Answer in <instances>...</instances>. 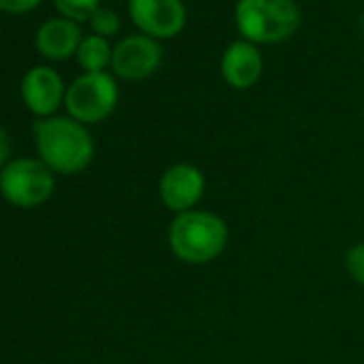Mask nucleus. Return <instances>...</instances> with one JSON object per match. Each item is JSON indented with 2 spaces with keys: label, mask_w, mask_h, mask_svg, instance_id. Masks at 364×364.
Segmentation results:
<instances>
[{
  "label": "nucleus",
  "mask_w": 364,
  "mask_h": 364,
  "mask_svg": "<svg viewBox=\"0 0 364 364\" xmlns=\"http://www.w3.org/2000/svg\"><path fill=\"white\" fill-rule=\"evenodd\" d=\"M39 159L63 176H75L90 167L95 159V139L86 124L71 116L41 118L33 127Z\"/></svg>",
  "instance_id": "nucleus-1"
},
{
  "label": "nucleus",
  "mask_w": 364,
  "mask_h": 364,
  "mask_svg": "<svg viewBox=\"0 0 364 364\" xmlns=\"http://www.w3.org/2000/svg\"><path fill=\"white\" fill-rule=\"evenodd\" d=\"M230 242V228L223 217L210 210L173 215L167 228V245L176 259L189 266H204L223 255Z\"/></svg>",
  "instance_id": "nucleus-2"
},
{
  "label": "nucleus",
  "mask_w": 364,
  "mask_h": 364,
  "mask_svg": "<svg viewBox=\"0 0 364 364\" xmlns=\"http://www.w3.org/2000/svg\"><path fill=\"white\" fill-rule=\"evenodd\" d=\"M236 26L255 46L283 43L298 31L300 9L296 0H238Z\"/></svg>",
  "instance_id": "nucleus-3"
},
{
  "label": "nucleus",
  "mask_w": 364,
  "mask_h": 364,
  "mask_svg": "<svg viewBox=\"0 0 364 364\" xmlns=\"http://www.w3.org/2000/svg\"><path fill=\"white\" fill-rule=\"evenodd\" d=\"M54 171L41 159H11L0 169V196L16 208H39L54 196Z\"/></svg>",
  "instance_id": "nucleus-4"
},
{
  "label": "nucleus",
  "mask_w": 364,
  "mask_h": 364,
  "mask_svg": "<svg viewBox=\"0 0 364 364\" xmlns=\"http://www.w3.org/2000/svg\"><path fill=\"white\" fill-rule=\"evenodd\" d=\"M118 105V84L109 73H84L65 95V107L69 116L82 124L103 122L114 114Z\"/></svg>",
  "instance_id": "nucleus-5"
},
{
  "label": "nucleus",
  "mask_w": 364,
  "mask_h": 364,
  "mask_svg": "<svg viewBox=\"0 0 364 364\" xmlns=\"http://www.w3.org/2000/svg\"><path fill=\"white\" fill-rule=\"evenodd\" d=\"M206 193V176L198 165L173 163L159 178V198L171 215L196 210Z\"/></svg>",
  "instance_id": "nucleus-6"
},
{
  "label": "nucleus",
  "mask_w": 364,
  "mask_h": 364,
  "mask_svg": "<svg viewBox=\"0 0 364 364\" xmlns=\"http://www.w3.org/2000/svg\"><path fill=\"white\" fill-rule=\"evenodd\" d=\"M163 50L156 39L146 35H131L116 43L112 54L114 75L124 82L148 80L161 65Z\"/></svg>",
  "instance_id": "nucleus-7"
},
{
  "label": "nucleus",
  "mask_w": 364,
  "mask_h": 364,
  "mask_svg": "<svg viewBox=\"0 0 364 364\" xmlns=\"http://www.w3.org/2000/svg\"><path fill=\"white\" fill-rule=\"evenodd\" d=\"M133 24L152 39H171L187 24L182 0H129Z\"/></svg>",
  "instance_id": "nucleus-8"
},
{
  "label": "nucleus",
  "mask_w": 364,
  "mask_h": 364,
  "mask_svg": "<svg viewBox=\"0 0 364 364\" xmlns=\"http://www.w3.org/2000/svg\"><path fill=\"white\" fill-rule=\"evenodd\" d=\"M67 88L63 77L52 67H35L22 80L24 105L39 118H52V114L65 103Z\"/></svg>",
  "instance_id": "nucleus-9"
},
{
  "label": "nucleus",
  "mask_w": 364,
  "mask_h": 364,
  "mask_svg": "<svg viewBox=\"0 0 364 364\" xmlns=\"http://www.w3.org/2000/svg\"><path fill=\"white\" fill-rule=\"evenodd\" d=\"M264 73V58L255 43L251 41H234L221 58V75L228 86L236 90L253 88Z\"/></svg>",
  "instance_id": "nucleus-10"
},
{
  "label": "nucleus",
  "mask_w": 364,
  "mask_h": 364,
  "mask_svg": "<svg viewBox=\"0 0 364 364\" xmlns=\"http://www.w3.org/2000/svg\"><path fill=\"white\" fill-rule=\"evenodd\" d=\"M35 43L41 56L50 60H65L77 54V48L82 43V31L77 22H71L67 18H54L41 24Z\"/></svg>",
  "instance_id": "nucleus-11"
},
{
  "label": "nucleus",
  "mask_w": 364,
  "mask_h": 364,
  "mask_svg": "<svg viewBox=\"0 0 364 364\" xmlns=\"http://www.w3.org/2000/svg\"><path fill=\"white\" fill-rule=\"evenodd\" d=\"M112 54L114 50L109 48L107 39L99 35L84 37L80 48H77V63L86 73H103L107 65H112Z\"/></svg>",
  "instance_id": "nucleus-12"
},
{
  "label": "nucleus",
  "mask_w": 364,
  "mask_h": 364,
  "mask_svg": "<svg viewBox=\"0 0 364 364\" xmlns=\"http://www.w3.org/2000/svg\"><path fill=\"white\" fill-rule=\"evenodd\" d=\"M56 9L63 18L71 22H90L92 14L99 9V0H54Z\"/></svg>",
  "instance_id": "nucleus-13"
},
{
  "label": "nucleus",
  "mask_w": 364,
  "mask_h": 364,
  "mask_svg": "<svg viewBox=\"0 0 364 364\" xmlns=\"http://www.w3.org/2000/svg\"><path fill=\"white\" fill-rule=\"evenodd\" d=\"M90 26H92L95 35L107 39V37H112V35L118 33V28H120V18H118L112 9H101V7H99V9L92 14V18H90Z\"/></svg>",
  "instance_id": "nucleus-14"
},
{
  "label": "nucleus",
  "mask_w": 364,
  "mask_h": 364,
  "mask_svg": "<svg viewBox=\"0 0 364 364\" xmlns=\"http://www.w3.org/2000/svg\"><path fill=\"white\" fill-rule=\"evenodd\" d=\"M345 270L358 285L364 287V242L353 245L345 255Z\"/></svg>",
  "instance_id": "nucleus-15"
},
{
  "label": "nucleus",
  "mask_w": 364,
  "mask_h": 364,
  "mask_svg": "<svg viewBox=\"0 0 364 364\" xmlns=\"http://www.w3.org/2000/svg\"><path fill=\"white\" fill-rule=\"evenodd\" d=\"M41 0H0V11L11 14V16H22L33 11Z\"/></svg>",
  "instance_id": "nucleus-16"
},
{
  "label": "nucleus",
  "mask_w": 364,
  "mask_h": 364,
  "mask_svg": "<svg viewBox=\"0 0 364 364\" xmlns=\"http://www.w3.org/2000/svg\"><path fill=\"white\" fill-rule=\"evenodd\" d=\"M11 135L7 133V129L0 127V169H3L9 161H11Z\"/></svg>",
  "instance_id": "nucleus-17"
},
{
  "label": "nucleus",
  "mask_w": 364,
  "mask_h": 364,
  "mask_svg": "<svg viewBox=\"0 0 364 364\" xmlns=\"http://www.w3.org/2000/svg\"><path fill=\"white\" fill-rule=\"evenodd\" d=\"M360 28H362V35H364V11H362V18H360Z\"/></svg>",
  "instance_id": "nucleus-18"
}]
</instances>
